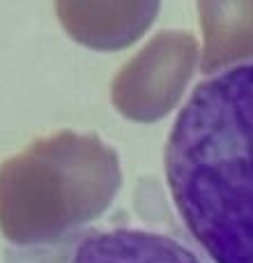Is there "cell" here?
Segmentation results:
<instances>
[{
	"mask_svg": "<svg viewBox=\"0 0 253 263\" xmlns=\"http://www.w3.org/2000/svg\"><path fill=\"white\" fill-rule=\"evenodd\" d=\"M166 182L214 263H253V63L198 83L166 143Z\"/></svg>",
	"mask_w": 253,
	"mask_h": 263,
	"instance_id": "1",
	"label": "cell"
},
{
	"mask_svg": "<svg viewBox=\"0 0 253 263\" xmlns=\"http://www.w3.org/2000/svg\"><path fill=\"white\" fill-rule=\"evenodd\" d=\"M120 185L118 153L97 134L37 139L0 164V233L18 247L55 242L101 217Z\"/></svg>",
	"mask_w": 253,
	"mask_h": 263,
	"instance_id": "2",
	"label": "cell"
},
{
	"mask_svg": "<svg viewBox=\"0 0 253 263\" xmlns=\"http://www.w3.org/2000/svg\"><path fill=\"white\" fill-rule=\"evenodd\" d=\"M196 67L198 42L191 32H159L115 74L113 106L126 120L157 123L177 106Z\"/></svg>",
	"mask_w": 253,
	"mask_h": 263,
	"instance_id": "3",
	"label": "cell"
},
{
	"mask_svg": "<svg viewBox=\"0 0 253 263\" xmlns=\"http://www.w3.org/2000/svg\"><path fill=\"white\" fill-rule=\"evenodd\" d=\"M161 0H55L58 21L76 44L92 51H122L140 40Z\"/></svg>",
	"mask_w": 253,
	"mask_h": 263,
	"instance_id": "4",
	"label": "cell"
},
{
	"mask_svg": "<svg viewBox=\"0 0 253 263\" xmlns=\"http://www.w3.org/2000/svg\"><path fill=\"white\" fill-rule=\"evenodd\" d=\"M203 28L200 72L253 60V0H196Z\"/></svg>",
	"mask_w": 253,
	"mask_h": 263,
	"instance_id": "5",
	"label": "cell"
},
{
	"mask_svg": "<svg viewBox=\"0 0 253 263\" xmlns=\"http://www.w3.org/2000/svg\"><path fill=\"white\" fill-rule=\"evenodd\" d=\"M72 263H200V259L161 233L115 229L83 238Z\"/></svg>",
	"mask_w": 253,
	"mask_h": 263,
	"instance_id": "6",
	"label": "cell"
}]
</instances>
